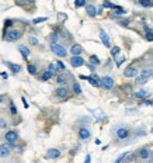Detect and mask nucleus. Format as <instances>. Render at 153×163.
Instances as JSON below:
<instances>
[{
    "mask_svg": "<svg viewBox=\"0 0 153 163\" xmlns=\"http://www.w3.org/2000/svg\"><path fill=\"white\" fill-rule=\"evenodd\" d=\"M4 139L7 141V145L10 148H16V142L18 141V132L16 130H8L4 134Z\"/></svg>",
    "mask_w": 153,
    "mask_h": 163,
    "instance_id": "1",
    "label": "nucleus"
},
{
    "mask_svg": "<svg viewBox=\"0 0 153 163\" xmlns=\"http://www.w3.org/2000/svg\"><path fill=\"white\" fill-rule=\"evenodd\" d=\"M21 37H23V33H21L20 30H16V28H10V30H7V33H6V35H4V40L14 42V41L21 40Z\"/></svg>",
    "mask_w": 153,
    "mask_h": 163,
    "instance_id": "2",
    "label": "nucleus"
},
{
    "mask_svg": "<svg viewBox=\"0 0 153 163\" xmlns=\"http://www.w3.org/2000/svg\"><path fill=\"white\" fill-rule=\"evenodd\" d=\"M51 51L56 55V56L59 58H65L67 56V51H66V48H65L63 45H61V44H51Z\"/></svg>",
    "mask_w": 153,
    "mask_h": 163,
    "instance_id": "3",
    "label": "nucleus"
},
{
    "mask_svg": "<svg viewBox=\"0 0 153 163\" xmlns=\"http://www.w3.org/2000/svg\"><path fill=\"white\" fill-rule=\"evenodd\" d=\"M98 83H100V87H103L104 90H111L114 87V84H115V82H114V79L111 76H104V77H101V79L98 80Z\"/></svg>",
    "mask_w": 153,
    "mask_h": 163,
    "instance_id": "4",
    "label": "nucleus"
},
{
    "mask_svg": "<svg viewBox=\"0 0 153 163\" xmlns=\"http://www.w3.org/2000/svg\"><path fill=\"white\" fill-rule=\"evenodd\" d=\"M69 94H70V91H69V89H66L65 86H61V87L55 89V91H54V96H56L58 100H66V98L69 97Z\"/></svg>",
    "mask_w": 153,
    "mask_h": 163,
    "instance_id": "5",
    "label": "nucleus"
},
{
    "mask_svg": "<svg viewBox=\"0 0 153 163\" xmlns=\"http://www.w3.org/2000/svg\"><path fill=\"white\" fill-rule=\"evenodd\" d=\"M152 75H153V70H150V69L143 70L139 76H136V84H143V83H146V82L152 77Z\"/></svg>",
    "mask_w": 153,
    "mask_h": 163,
    "instance_id": "6",
    "label": "nucleus"
},
{
    "mask_svg": "<svg viewBox=\"0 0 153 163\" xmlns=\"http://www.w3.org/2000/svg\"><path fill=\"white\" fill-rule=\"evenodd\" d=\"M11 155V148L7 143H1L0 145V159H6Z\"/></svg>",
    "mask_w": 153,
    "mask_h": 163,
    "instance_id": "7",
    "label": "nucleus"
},
{
    "mask_svg": "<svg viewBox=\"0 0 153 163\" xmlns=\"http://www.w3.org/2000/svg\"><path fill=\"white\" fill-rule=\"evenodd\" d=\"M58 157H61V150L56 148H51L45 153V159H58Z\"/></svg>",
    "mask_w": 153,
    "mask_h": 163,
    "instance_id": "8",
    "label": "nucleus"
},
{
    "mask_svg": "<svg viewBox=\"0 0 153 163\" xmlns=\"http://www.w3.org/2000/svg\"><path fill=\"white\" fill-rule=\"evenodd\" d=\"M77 134H79V138H80L81 141H87V139H90V137H91L90 130L89 128H86V127H80Z\"/></svg>",
    "mask_w": 153,
    "mask_h": 163,
    "instance_id": "9",
    "label": "nucleus"
},
{
    "mask_svg": "<svg viewBox=\"0 0 153 163\" xmlns=\"http://www.w3.org/2000/svg\"><path fill=\"white\" fill-rule=\"evenodd\" d=\"M129 134H131V131H129L128 128H125V127L118 128L117 132H115V135H117V138L118 139H127L129 137Z\"/></svg>",
    "mask_w": 153,
    "mask_h": 163,
    "instance_id": "10",
    "label": "nucleus"
},
{
    "mask_svg": "<svg viewBox=\"0 0 153 163\" xmlns=\"http://www.w3.org/2000/svg\"><path fill=\"white\" fill-rule=\"evenodd\" d=\"M69 52L72 54V56H80L81 54H83V47H81L80 44H73L72 47H70Z\"/></svg>",
    "mask_w": 153,
    "mask_h": 163,
    "instance_id": "11",
    "label": "nucleus"
},
{
    "mask_svg": "<svg viewBox=\"0 0 153 163\" xmlns=\"http://www.w3.org/2000/svg\"><path fill=\"white\" fill-rule=\"evenodd\" d=\"M100 40H101V42H103V45H104V47H107V48H110V47H111L110 37L107 35V33H105L103 28H100Z\"/></svg>",
    "mask_w": 153,
    "mask_h": 163,
    "instance_id": "12",
    "label": "nucleus"
},
{
    "mask_svg": "<svg viewBox=\"0 0 153 163\" xmlns=\"http://www.w3.org/2000/svg\"><path fill=\"white\" fill-rule=\"evenodd\" d=\"M84 65V59L81 56H72L70 58V66L72 68H80Z\"/></svg>",
    "mask_w": 153,
    "mask_h": 163,
    "instance_id": "13",
    "label": "nucleus"
},
{
    "mask_svg": "<svg viewBox=\"0 0 153 163\" xmlns=\"http://www.w3.org/2000/svg\"><path fill=\"white\" fill-rule=\"evenodd\" d=\"M4 65L10 68V70H11V73L13 75H17V73H20V72H21V66L17 65V63H11V62H7V61H6V62H4Z\"/></svg>",
    "mask_w": 153,
    "mask_h": 163,
    "instance_id": "14",
    "label": "nucleus"
},
{
    "mask_svg": "<svg viewBox=\"0 0 153 163\" xmlns=\"http://www.w3.org/2000/svg\"><path fill=\"white\" fill-rule=\"evenodd\" d=\"M86 80L89 82L93 87H100V83H98V80H100V79L97 77L96 73H93L91 76H87V79H86Z\"/></svg>",
    "mask_w": 153,
    "mask_h": 163,
    "instance_id": "15",
    "label": "nucleus"
},
{
    "mask_svg": "<svg viewBox=\"0 0 153 163\" xmlns=\"http://www.w3.org/2000/svg\"><path fill=\"white\" fill-rule=\"evenodd\" d=\"M18 51H20V54L23 55V58H24L25 61L31 55V51L28 49V47H25V45H18Z\"/></svg>",
    "mask_w": 153,
    "mask_h": 163,
    "instance_id": "16",
    "label": "nucleus"
},
{
    "mask_svg": "<svg viewBox=\"0 0 153 163\" xmlns=\"http://www.w3.org/2000/svg\"><path fill=\"white\" fill-rule=\"evenodd\" d=\"M91 113L96 117L97 121H105V120H107V115H105L101 110H91Z\"/></svg>",
    "mask_w": 153,
    "mask_h": 163,
    "instance_id": "17",
    "label": "nucleus"
},
{
    "mask_svg": "<svg viewBox=\"0 0 153 163\" xmlns=\"http://www.w3.org/2000/svg\"><path fill=\"white\" fill-rule=\"evenodd\" d=\"M86 13L89 17H96L97 16V7L94 4H86Z\"/></svg>",
    "mask_w": 153,
    "mask_h": 163,
    "instance_id": "18",
    "label": "nucleus"
},
{
    "mask_svg": "<svg viewBox=\"0 0 153 163\" xmlns=\"http://www.w3.org/2000/svg\"><path fill=\"white\" fill-rule=\"evenodd\" d=\"M56 83H58V84H61V86L66 84V83H67V75H66V73H58Z\"/></svg>",
    "mask_w": 153,
    "mask_h": 163,
    "instance_id": "19",
    "label": "nucleus"
},
{
    "mask_svg": "<svg viewBox=\"0 0 153 163\" xmlns=\"http://www.w3.org/2000/svg\"><path fill=\"white\" fill-rule=\"evenodd\" d=\"M138 69H135V68H128L125 72H124V76L125 77H135V76H138Z\"/></svg>",
    "mask_w": 153,
    "mask_h": 163,
    "instance_id": "20",
    "label": "nucleus"
},
{
    "mask_svg": "<svg viewBox=\"0 0 153 163\" xmlns=\"http://www.w3.org/2000/svg\"><path fill=\"white\" fill-rule=\"evenodd\" d=\"M35 3V0H16V4L20 6V7H25V6H32Z\"/></svg>",
    "mask_w": 153,
    "mask_h": 163,
    "instance_id": "21",
    "label": "nucleus"
},
{
    "mask_svg": "<svg viewBox=\"0 0 153 163\" xmlns=\"http://www.w3.org/2000/svg\"><path fill=\"white\" fill-rule=\"evenodd\" d=\"M52 76H54V75L51 73L49 70H45V72H42V75L40 76V80L48 82V80H51V79H52Z\"/></svg>",
    "mask_w": 153,
    "mask_h": 163,
    "instance_id": "22",
    "label": "nucleus"
},
{
    "mask_svg": "<svg viewBox=\"0 0 153 163\" xmlns=\"http://www.w3.org/2000/svg\"><path fill=\"white\" fill-rule=\"evenodd\" d=\"M48 40L51 44H56L58 41H59V34L55 33V31H52V33L48 35Z\"/></svg>",
    "mask_w": 153,
    "mask_h": 163,
    "instance_id": "23",
    "label": "nucleus"
},
{
    "mask_svg": "<svg viewBox=\"0 0 153 163\" xmlns=\"http://www.w3.org/2000/svg\"><path fill=\"white\" fill-rule=\"evenodd\" d=\"M27 70H28V73L32 75V76H35V75L38 73V68L34 65V63H28V65H27Z\"/></svg>",
    "mask_w": 153,
    "mask_h": 163,
    "instance_id": "24",
    "label": "nucleus"
},
{
    "mask_svg": "<svg viewBox=\"0 0 153 163\" xmlns=\"http://www.w3.org/2000/svg\"><path fill=\"white\" fill-rule=\"evenodd\" d=\"M139 156H140V159H147V157L150 156L149 149H147V148H142V149L139 150Z\"/></svg>",
    "mask_w": 153,
    "mask_h": 163,
    "instance_id": "25",
    "label": "nucleus"
},
{
    "mask_svg": "<svg viewBox=\"0 0 153 163\" xmlns=\"http://www.w3.org/2000/svg\"><path fill=\"white\" fill-rule=\"evenodd\" d=\"M72 89H73V93H74V94H77V96L81 94V87L77 82H73L72 83Z\"/></svg>",
    "mask_w": 153,
    "mask_h": 163,
    "instance_id": "26",
    "label": "nucleus"
},
{
    "mask_svg": "<svg viewBox=\"0 0 153 163\" xmlns=\"http://www.w3.org/2000/svg\"><path fill=\"white\" fill-rule=\"evenodd\" d=\"M89 62H90V65H93V66L100 65V59H98V56H96V55H91V56L89 58Z\"/></svg>",
    "mask_w": 153,
    "mask_h": 163,
    "instance_id": "27",
    "label": "nucleus"
},
{
    "mask_svg": "<svg viewBox=\"0 0 153 163\" xmlns=\"http://www.w3.org/2000/svg\"><path fill=\"white\" fill-rule=\"evenodd\" d=\"M47 70H49V72H51V73L54 75V76L59 73V70L56 69V66H55V63H49V65H48V69H47Z\"/></svg>",
    "mask_w": 153,
    "mask_h": 163,
    "instance_id": "28",
    "label": "nucleus"
},
{
    "mask_svg": "<svg viewBox=\"0 0 153 163\" xmlns=\"http://www.w3.org/2000/svg\"><path fill=\"white\" fill-rule=\"evenodd\" d=\"M103 7H105V8H118V6L114 4V3H111V1H108V0H105L104 3H103Z\"/></svg>",
    "mask_w": 153,
    "mask_h": 163,
    "instance_id": "29",
    "label": "nucleus"
},
{
    "mask_svg": "<svg viewBox=\"0 0 153 163\" xmlns=\"http://www.w3.org/2000/svg\"><path fill=\"white\" fill-rule=\"evenodd\" d=\"M146 94H147V91H146V90H139V91L135 93V97L136 98H145Z\"/></svg>",
    "mask_w": 153,
    "mask_h": 163,
    "instance_id": "30",
    "label": "nucleus"
},
{
    "mask_svg": "<svg viewBox=\"0 0 153 163\" xmlns=\"http://www.w3.org/2000/svg\"><path fill=\"white\" fill-rule=\"evenodd\" d=\"M55 66H56L58 70H62V72L66 69V66H65V63L62 62V61H56V62H55Z\"/></svg>",
    "mask_w": 153,
    "mask_h": 163,
    "instance_id": "31",
    "label": "nucleus"
},
{
    "mask_svg": "<svg viewBox=\"0 0 153 163\" xmlns=\"http://www.w3.org/2000/svg\"><path fill=\"white\" fill-rule=\"evenodd\" d=\"M47 20H48V17H38V18H34L32 23H34V24H40V23H44V21H47Z\"/></svg>",
    "mask_w": 153,
    "mask_h": 163,
    "instance_id": "32",
    "label": "nucleus"
},
{
    "mask_svg": "<svg viewBox=\"0 0 153 163\" xmlns=\"http://www.w3.org/2000/svg\"><path fill=\"white\" fill-rule=\"evenodd\" d=\"M28 42L31 44V45H38L40 44V41H38V38H35V37H28Z\"/></svg>",
    "mask_w": 153,
    "mask_h": 163,
    "instance_id": "33",
    "label": "nucleus"
},
{
    "mask_svg": "<svg viewBox=\"0 0 153 163\" xmlns=\"http://www.w3.org/2000/svg\"><path fill=\"white\" fill-rule=\"evenodd\" d=\"M10 113H11L13 115H17V107L13 101H10Z\"/></svg>",
    "mask_w": 153,
    "mask_h": 163,
    "instance_id": "34",
    "label": "nucleus"
},
{
    "mask_svg": "<svg viewBox=\"0 0 153 163\" xmlns=\"http://www.w3.org/2000/svg\"><path fill=\"white\" fill-rule=\"evenodd\" d=\"M86 6V0H74V7H83Z\"/></svg>",
    "mask_w": 153,
    "mask_h": 163,
    "instance_id": "35",
    "label": "nucleus"
},
{
    "mask_svg": "<svg viewBox=\"0 0 153 163\" xmlns=\"http://www.w3.org/2000/svg\"><path fill=\"white\" fill-rule=\"evenodd\" d=\"M120 52H121V48L120 47H113V49H111V55L113 56H117Z\"/></svg>",
    "mask_w": 153,
    "mask_h": 163,
    "instance_id": "36",
    "label": "nucleus"
},
{
    "mask_svg": "<svg viewBox=\"0 0 153 163\" xmlns=\"http://www.w3.org/2000/svg\"><path fill=\"white\" fill-rule=\"evenodd\" d=\"M139 3H140V6H143V7H150V6H152L150 0H139Z\"/></svg>",
    "mask_w": 153,
    "mask_h": 163,
    "instance_id": "37",
    "label": "nucleus"
},
{
    "mask_svg": "<svg viewBox=\"0 0 153 163\" xmlns=\"http://www.w3.org/2000/svg\"><path fill=\"white\" fill-rule=\"evenodd\" d=\"M146 40H147V41H153V33L149 30V28H146Z\"/></svg>",
    "mask_w": 153,
    "mask_h": 163,
    "instance_id": "38",
    "label": "nucleus"
},
{
    "mask_svg": "<svg viewBox=\"0 0 153 163\" xmlns=\"http://www.w3.org/2000/svg\"><path fill=\"white\" fill-rule=\"evenodd\" d=\"M7 128V121L4 118H0V130H6Z\"/></svg>",
    "mask_w": 153,
    "mask_h": 163,
    "instance_id": "39",
    "label": "nucleus"
},
{
    "mask_svg": "<svg viewBox=\"0 0 153 163\" xmlns=\"http://www.w3.org/2000/svg\"><path fill=\"white\" fill-rule=\"evenodd\" d=\"M124 61H125V56H121V58H120V59L117 58V61H115V65H117V66H118V68H120V66L122 65V62H124Z\"/></svg>",
    "mask_w": 153,
    "mask_h": 163,
    "instance_id": "40",
    "label": "nucleus"
},
{
    "mask_svg": "<svg viewBox=\"0 0 153 163\" xmlns=\"http://www.w3.org/2000/svg\"><path fill=\"white\" fill-rule=\"evenodd\" d=\"M11 25H13V21H11V20H6V21H4V30H8Z\"/></svg>",
    "mask_w": 153,
    "mask_h": 163,
    "instance_id": "41",
    "label": "nucleus"
},
{
    "mask_svg": "<svg viewBox=\"0 0 153 163\" xmlns=\"http://www.w3.org/2000/svg\"><path fill=\"white\" fill-rule=\"evenodd\" d=\"M66 14H65V13H58V18H59V20H61V21H65V20H66Z\"/></svg>",
    "mask_w": 153,
    "mask_h": 163,
    "instance_id": "42",
    "label": "nucleus"
},
{
    "mask_svg": "<svg viewBox=\"0 0 153 163\" xmlns=\"http://www.w3.org/2000/svg\"><path fill=\"white\" fill-rule=\"evenodd\" d=\"M125 156H127V153H122V155L120 156V157H118V159H117V160H115L114 163H121L122 160H124V157H125Z\"/></svg>",
    "mask_w": 153,
    "mask_h": 163,
    "instance_id": "43",
    "label": "nucleus"
},
{
    "mask_svg": "<svg viewBox=\"0 0 153 163\" xmlns=\"http://www.w3.org/2000/svg\"><path fill=\"white\" fill-rule=\"evenodd\" d=\"M21 101H23V104H24V108H28V103H27L25 97H21Z\"/></svg>",
    "mask_w": 153,
    "mask_h": 163,
    "instance_id": "44",
    "label": "nucleus"
},
{
    "mask_svg": "<svg viewBox=\"0 0 153 163\" xmlns=\"http://www.w3.org/2000/svg\"><path fill=\"white\" fill-rule=\"evenodd\" d=\"M0 76H1L3 79H7V77H8V75L6 73V72H0Z\"/></svg>",
    "mask_w": 153,
    "mask_h": 163,
    "instance_id": "45",
    "label": "nucleus"
},
{
    "mask_svg": "<svg viewBox=\"0 0 153 163\" xmlns=\"http://www.w3.org/2000/svg\"><path fill=\"white\" fill-rule=\"evenodd\" d=\"M152 104H153L152 100H147V101H145V103H143V106H152Z\"/></svg>",
    "mask_w": 153,
    "mask_h": 163,
    "instance_id": "46",
    "label": "nucleus"
},
{
    "mask_svg": "<svg viewBox=\"0 0 153 163\" xmlns=\"http://www.w3.org/2000/svg\"><path fill=\"white\" fill-rule=\"evenodd\" d=\"M90 160H91V156L87 155L86 156V159H84V163H90Z\"/></svg>",
    "mask_w": 153,
    "mask_h": 163,
    "instance_id": "47",
    "label": "nucleus"
},
{
    "mask_svg": "<svg viewBox=\"0 0 153 163\" xmlns=\"http://www.w3.org/2000/svg\"><path fill=\"white\" fill-rule=\"evenodd\" d=\"M134 159H135V155L128 156V162H134Z\"/></svg>",
    "mask_w": 153,
    "mask_h": 163,
    "instance_id": "48",
    "label": "nucleus"
},
{
    "mask_svg": "<svg viewBox=\"0 0 153 163\" xmlns=\"http://www.w3.org/2000/svg\"><path fill=\"white\" fill-rule=\"evenodd\" d=\"M121 24H122V25H124V27H127V25H128V24H129V20H125V21H122Z\"/></svg>",
    "mask_w": 153,
    "mask_h": 163,
    "instance_id": "49",
    "label": "nucleus"
},
{
    "mask_svg": "<svg viewBox=\"0 0 153 163\" xmlns=\"http://www.w3.org/2000/svg\"><path fill=\"white\" fill-rule=\"evenodd\" d=\"M4 100H6V97H4V96H3V94H0V103H3V101H4Z\"/></svg>",
    "mask_w": 153,
    "mask_h": 163,
    "instance_id": "50",
    "label": "nucleus"
},
{
    "mask_svg": "<svg viewBox=\"0 0 153 163\" xmlns=\"http://www.w3.org/2000/svg\"><path fill=\"white\" fill-rule=\"evenodd\" d=\"M87 66H89V69H90V70H91V72L94 70V66H93V65H90V63H89V65H87Z\"/></svg>",
    "mask_w": 153,
    "mask_h": 163,
    "instance_id": "51",
    "label": "nucleus"
},
{
    "mask_svg": "<svg viewBox=\"0 0 153 163\" xmlns=\"http://www.w3.org/2000/svg\"><path fill=\"white\" fill-rule=\"evenodd\" d=\"M79 77H80L81 80H86V79H87V76H83V75H80V76H79Z\"/></svg>",
    "mask_w": 153,
    "mask_h": 163,
    "instance_id": "52",
    "label": "nucleus"
},
{
    "mask_svg": "<svg viewBox=\"0 0 153 163\" xmlns=\"http://www.w3.org/2000/svg\"><path fill=\"white\" fill-rule=\"evenodd\" d=\"M149 163H152V162H149Z\"/></svg>",
    "mask_w": 153,
    "mask_h": 163,
    "instance_id": "53",
    "label": "nucleus"
}]
</instances>
